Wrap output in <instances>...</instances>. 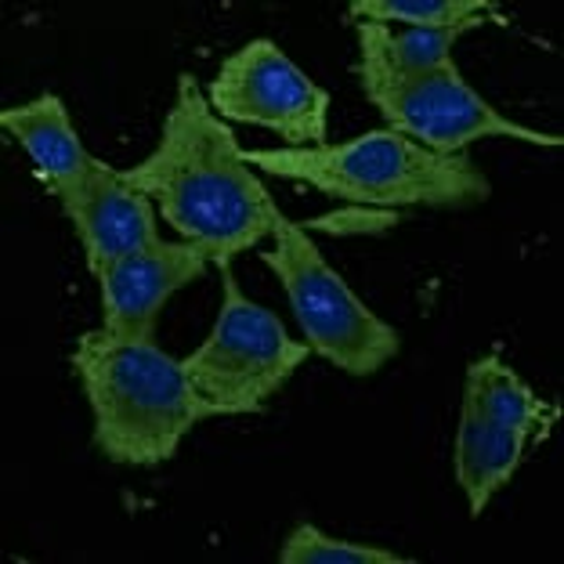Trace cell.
I'll use <instances>...</instances> for the list:
<instances>
[{"label":"cell","instance_id":"5b68a950","mask_svg":"<svg viewBox=\"0 0 564 564\" xmlns=\"http://www.w3.org/2000/svg\"><path fill=\"white\" fill-rule=\"evenodd\" d=\"M214 264L221 272V312L207 340L182 358V369L214 416H250L286 388L312 348L293 340L275 312L239 290L232 261Z\"/></svg>","mask_w":564,"mask_h":564},{"label":"cell","instance_id":"3957f363","mask_svg":"<svg viewBox=\"0 0 564 564\" xmlns=\"http://www.w3.org/2000/svg\"><path fill=\"white\" fill-rule=\"evenodd\" d=\"M242 160L272 177L362 207L467 210L492 196L489 177L467 152L438 156L391 127L323 149H242Z\"/></svg>","mask_w":564,"mask_h":564},{"label":"cell","instance_id":"277c9868","mask_svg":"<svg viewBox=\"0 0 564 564\" xmlns=\"http://www.w3.org/2000/svg\"><path fill=\"white\" fill-rule=\"evenodd\" d=\"M272 242L275 247L261 253V261L279 275L312 355L348 377H377L391 358H399L402 333L369 312L348 279L323 258L297 221L279 210V203L272 207Z\"/></svg>","mask_w":564,"mask_h":564},{"label":"cell","instance_id":"4fadbf2b","mask_svg":"<svg viewBox=\"0 0 564 564\" xmlns=\"http://www.w3.org/2000/svg\"><path fill=\"white\" fill-rule=\"evenodd\" d=\"M459 402L470 405L478 416L499 423V427L532 434L535 442H543L557 420V409L540 399L499 355H481L467 366L464 399Z\"/></svg>","mask_w":564,"mask_h":564},{"label":"cell","instance_id":"30bf717a","mask_svg":"<svg viewBox=\"0 0 564 564\" xmlns=\"http://www.w3.org/2000/svg\"><path fill=\"white\" fill-rule=\"evenodd\" d=\"M0 127L25 149V156L33 160L36 174L44 177V185L58 203L80 188V182L91 174L98 160L76 134L66 101L55 91H44L22 101V106L4 109L0 112Z\"/></svg>","mask_w":564,"mask_h":564},{"label":"cell","instance_id":"52a82bcc","mask_svg":"<svg viewBox=\"0 0 564 564\" xmlns=\"http://www.w3.org/2000/svg\"><path fill=\"white\" fill-rule=\"evenodd\" d=\"M362 95L383 117V127L413 138L416 145L438 152V156H459L481 138H514L524 145L546 149H557L564 141L503 117L492 101H485L464 80L456 62L431 73L394 76V80L362 87Z\"/></svg>","mask_w":564,"mask_h":564},{"label":"cell","instance_id":"7c38bea8","mask_svg":"<svg viewBox=\"0 0 564 564\" xmlns=\"http://www.w3.org/2000/svg\"><path fill=\"white\" fill-rule=\"evenodd\" d=\"M485 19H470L456 30H405V25H380V22H355L358 36V62L355 76L362 87H373L394 76L431 73L456 62V44L467 33L481 30Z\"/></svg>","mask_w":564,"mask_h":564},{"label":"cell","instance_id":"9a60e30c","mask_svg":"<svg viewBox=\"0 0 564 564\" xmlns=\"http://www.w3.org/2000/svg\"><path fill=\"white\" fill-rule=\"evenodd\" d=\"M282 564H413V557H402L394 550L337 540V535L323 532L312 521H297L286 532L279 546Z\"/></svg>","mask_w":564,"mask_h":564},{"label":"cell","instance_id":"5bb4252c","mask_svg":"<svg viewBox=\"0 0 564 564\" xmlns=\"http://www.w3.org/2000/svg\"><path fill=\"white\" fill-rule=\"evenodd\" d=\"M489 0H351V22L405 25V30H456L470 19H489Z\"/></svg>","mask_w":564,"mask_h":564},{"label":"cell","instance_id":"6da1fadb","mask_svg":"<svg viewBox=\"0 0 564 564\" xmlns=\"http://www.w3.org/2000/svg\"><path fill=\"white\" fill-rule=\"evenodd\" d=\"M120 177L156 203L166 225L210 261H232L272 239V207L261 177L242 160L232 123L210 109L196 76L182 73L163 112L160 141Z\"/></svg>","mask_w":564,"mask_h":564},{"label":"cell","instance_id":"ba28073f","mask_svg":"<svg viewBox=\"0 0 564 564\" xmlns=\"http://www.w3.org/2000/svg\"><path fill=\"white\" fill-rule=\"evenodd\" d=\"M210 253L185 239H160L112 264L98 282L101 329L120 340H156L160 315L177 290L210 272Z\"/></svg>","mask_w":564,"mask_h":564},{"label":"cell","instance_id":"7a4b0ae2","mask_svg":"<svg viewBox=\"0 0 564 564\" xmlns=\"http://www.w3.org/2000/svg\"><path fill=\"white\" fill-rule=\"evenodd\" d=\"M69 362L91 409V442L117 467L171 464L199 423L217 420L192 391L182 358L156 340H120L98 326L80 333Z\"/></svg>","mask_w":564,"mask_h":564},{"label":"cell","instance_id":"8992f818","mask_svg":"<svg viewBox=\"0 0 564 564\" xmlns=\"http://www.w3.org/2000/svg\"><path fill=\"white\" fill-rule=\"evenodd\" d=\"M210 109L225 123H247L279 138V149L329 145L333 98L272 36L228 51L207 84Z\"/></svg>","mask_w":564,"mask_h":564},{"label":"cell","instance_id":"9c48e42d","mask_svg":"<svg viewBox=\"0 0 564 564\" xmlns=\"http://www.w3.org/2000/svg\"><path fill=\"white\" fill-rule=\"evenodd\" d=\"M58 207L69 217L73 232L80 239L84 264L95 279L163 239L156 203L141 196L134 185H127L120 166H109L106 160H95L91 174Z\"/></svg>","mask_w":564,"mask_h":564},{"label":"cell","instance_id":"8fae6325","mask_svg":"<svg viewBox=\"0 0 564 564\" xmlns=\"http://www.w3.org/2000/svg\"><path fill=\"white\" fill-rule=\"evenodd\" d=\"M535 445L532 434L499 427V423L474 413L470 405L459 402L456 438H453V470L456 485L467 499L470 518H481L485 507L492 503L510 485V478L529 459V448Z\"/></svg>","mask_w":564,"mask_h":564}]
</instances>
